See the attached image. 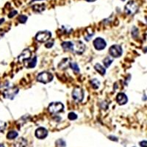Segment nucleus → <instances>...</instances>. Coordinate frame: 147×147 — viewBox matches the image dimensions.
Wrapping results in <instances>:
<instances>
[{
	"mask_svg": "<svg viewBox=\"0 0 147 147\" xmlns=\"http://www.w3.org/2000/svg\"><path fill=\"white\" fill-rule=\"evenodd\" d=\"M52 80H53V75L51 73L47 71L41 72L37 77V80L44 84L50 82Z\"/></svg>",
	"mask_w": 147,
	"mask_h": 147,
	"instance_id": "f257e3e1",
	"label": "nucleus"
},
{
	"mask_svg": "<svg viewBox=\"0 0 147 147\" xmlns=\"http://www.w3.org/2000/svg\"><path fill=\"white\" fill-rule=\"evenodd\" d=\"M63 105L61 102H52L49 106V111L52 114H57L63 110Z\"/></svg>",
	"mask_w": 147,
	"mask_h": 147,
	"instance_id": "f03ea898",
	"label": "nucleus"
},
{
	"mask_svg": "<svg viewBox=\"0 0 147 147\" xmlns=\"http://www.w3.org/2000/svg\"><path fill=\"white\" fill-rule=\"evenodd\" d=\"M138 10V5L132 0L129 1L125 6V12L128 15H133Z\"/></svg>",
	"mask_w": 147,
	"mask_h": 147,
	"instance_id": "7ed1b4c3",
	"label": "nucleus"
},
{
	"mask_svg": "<svg viewBox=\"0 0 147 147\" xmlns=\"http://www.w3.org/2000/svg\"><path fill=\"white\" fill-rule=\"evenodd\" d=\"M72 97L76 102H82L84 98V92L80 88H76L72 91Z\"/></svg>",
	"mask_w": 147,
	"mask_h": 147,
	"instance_id": "20e7f679",
	"label": "nucleus"
},
{
	"mask_svg": "<svg viewBox=\"0 0 147 147\" xmlns=\"http://www.w3.org/2000/svg\"><path fill=\"white\" fill-rule=\"evenodd\" d=\"M51 36H52V34L50 32L42 31V32H39L38 33H37L35 38L39 42H46L50 38Z\"/></svg>",
	"mask_w": 147,
	"mask_h": 147,
	"instance_id": "39448f33",
	"label": "nucleus"
},
{
	"mask_svg": "<svg viewBox=\"0 0 147 147\" xmlns=\"http://www.w3.org/2000/svg\"><path fill=\"white\" fill-rule=\"evenodd\" d=\"M109 53L113 57H119L122 55V48L119 45H113L109 49Z\"/></svg>",
	"mask_w": 147,
	"mask_h": 147,
	"instance_id": "423d86ee",
	"label": "nucleus"
},
{
	"mask_svg": "<svg viewBox=\"0 0 147 147\" xmlns=\"http://www.w3.org/2000/svg\"><path fill=\"white\" fill-rule=\"evenodd\" d=\"M85 49V45L81 41H75L73 43V48H72L71 51L74 53L80 55V54L83 53Z\"/></svg>",
	"mask_w": 147,
	"mask_h": 147,
	"instance_id": "0eeeda50",
	"label": "nucleus"
},
{
	"mask_svg": "<svg viewBox=\"0 0 147 147\" xmlns=\"http://www.w3.org/2000/svg\"><path fill=\"white\" fill-rule=\"evenodd\" d=\"M94 46L96 50H102L106 47V42L102 38H97L94 40Z\"/></svg>",
	"mask_w": 147,
	"mask_h": 147,
	"instance_id": "6e6552de",
	"label": "nucleus"
},
{
	"mask_svg": "<svg viewBox=\"0 0 147 147\" xmlns=\"http://www.w3.org/2000/svg\"><path fill=\"white\" fill-rule=\"evenodd\" d=\"M18 92V89L17 88H11L4 91V96L7 99H13L16 96Z\"/></svg>",
	"mask_w": 147,
	"mask_h": 147,
	"instance_id": "1a4fd4ad",
	"label": "nucleus"
},
{
	"mask_svg": "<svg viewBox=\"0 0 147 147\" xmlns=\"http://www.w3.org/2000/svg\"><path fill=\"white\" fill-rule=\"evenodd\" d=\"M48 136V131L44 127H39L35 131V136L38 139H44Z\"/></svg>",
	"mask_w": 147,
	"mask_h": 147,
	"instance_id": "9d476101",
	"label": "nucleus"
},
{
	"mask_svg": "<svg viewBox=\"0 0 147 147\" xmlns=\"http://www.w3.org/2000/svg\"><path fill=\"white\" fill-rule=\"evenodd\" d=\"M128 101L127 99V96L124 94V93H120L117 95L116 96V102L121 105H125L126 103Z\"/></svg>",
	"mask_w": 147,
	"mask_h": 147,
	"instance_id": "9b49d317",
	"label": "nucleus"
},
{
	"mask_svg": "<svg viewBox=\"0 0 147 147\" xmlns=\"http://www.w3.org/2000/svg\"><path fill=\"white\" fill-rule=\"evenodd\" d=\"M30 55H31V52L29 49H24L22 52V54L18 56V60L24 61V60H29L30 58Z\"/></svg>",
	"mask_w": 147,
	"mask_h": 147,
	"instance_id": "f8f14e48",
	"label": "nucleus"
},
{
	"mask_svg": "<svg viewBox=\"0 0 147 147\" xmlns=\"http://www.w3.org/2000/svg\"><path fill=\"white\" fill-rule=\"evenodd\" d=\"M13 144L15 147H26L27 145V141L24 138H20L17 139Z\"/></svg>",
	"mask_w": 147,
	"mask_h": 147,
	"instance_id": "ddd939ff",
	"label": "nucleus"
},
{
	"mask_svg": "<svg viewBox=\"0 0 147 147\" xmlns=\"http://www.w3.org/2000/svg\"><path fill=\"white\" fill-rule=\"evenodd\" d=\"M26 61V63L25 65L29 68V69H32V68H35V65L37 64V57H34L32 60H30L29 61L28 60H25Z\"/></svg>",
	"mask_w": 147,
	"mask_h": 147,
	"instance_id": "4468645a",
	"label": "nucleus"
},
{
	"mask_svg": "<svg viewBox=\"0 0 147 147\" xmlns=\"http://www.w3.org/2000/svg\"><path fill=\"white\" fill-rule=\"evenodd\" d=\"M61 46H62L63 49L65 51H71L72 48H73V42H70V41L63 42Z\"/></svg>",
	"mask_w": 147,
	"mask_h": 147,
	"instance_id": "2eb2a0df",
	"label": "nucleus"
},
{
	"mask_svg": "<svg viewBox=\"0 0 147 147\" xmlns=\"http://www.w3.org/2000/svg\"><path fill=\"white\" fill-rule=\"evenodd\" d=\"M70 62H69V59L65 58L62 60V62L59 64V68L60 69H66L70 65Z\"/></svg>",
	"mask_w": 147,
	"mask_h": 147,
	"instance_id": "dca6fc26",
	"label": "nucleus"
},
{
	"mask_svg": "<svg viewBox=\"0 0 147 147\" xmlns=\"http://www.w3.org/2000/svg\"><path fill=\"white\" fill-rule=\"evenodd\" d=\"M94 69H95V70L98 73L100 74L101 75H104V74H105V72H106L105 69V68H103V66H102V65H100L99 63L96 64L95 66H94Z\"/></svg>",
	"mask_w": 147,
	"mask_h": 147,
	"instance_id": "f3484780",
	"label": "nucleus"
},
{
	"mask_svg": "<svg viewBox=\"0 0 147 147\" xmlns=\"http://www.w3.org/2000/svg\"><path fill=\"white\" fill-rule=\"evenodd\" d=\"M18 132H16V131H10L7 134V138L10 139V140H13V139L16 138L18 137Z\"/></svg>",
	"mask_w": 147,
	"mask_h": 147,
	"instance_id": "a211bd4d",
	"label": "nucleus"
},
{
	"mask_svg": "<svg viewBox=\"0 0 147 147\" xmlns=\"http://www.w3.org/2000/svg\"><path fill=\"white\" fill-rule=\"evenodd\" d=\"M33 10L35 12H41L45 10V5H35L32 7Z\"/></svg>",
	"mask_w": 147,
	"mask_h": 147,
	"instance_id": "6ab92c4d",
	"label": "nucleus"
},
{
	"mask_svg": "<svg viewBox=\"0 0 147 147\" xmlns=\"http://www.w3.org/2000/svg\"><path fill=\"white\" fill-rule=\"evenodd\" d=\"M103 63L105 66L106 68H108V67L111 65V63H113V59L110 57H107L106 58H105Z\"/></svg>",
	"mask_w": 147,
	"mask_h": 147,
	"instance_id": "aec40b11",
	"label": "nucleus"
},
{
	"mask_svg": "<svg viewBox=\"0 0 147 147\" xmlns=\"http://www.w3.org/2000/svg\"><path fill=\"white\" fill-rule=\"evenodd\" d=\"M55 145L57 147H65L66 146V144H65V140H63V139H58V140H56Z\"/></svg>",
	"mask_w": 147,
	"mask_h": 147,
	"instance_id": "412c9836",
	"label": "nucleus"
},
{
	"mask_svg": "<svg viewBox=\"0 0 147 147\" xmlns=\"http://www.w3.org/2000/svg\"><path fill=\"white\" fill-rule=\"evenodd\" d=\"M90 83H91L92 86H93L95 89L99 88V85H100V82H99V80H97L96 79H93V80L90 81Z\"/></svg>",
	"mask_w": 147,
	"mask_h": 147,
	"instance_id": "4be33fe9",
	"label": "nucleus"
},
{
	"mask_svg": "<svg viewBox=\"0 0 147 147\" xmlns=\"http://www.w3.org/2000/svg\"><path fill=\"white\" fill-rule=\"evenodd\" d=\"M70 66H71V69L74 71H76V72L80 71V68H79L78 65H77L76 63H71Z\"/></svg>",
	"mask_w": 147,
	"mask_h": 147,
	"instance_id": "5701e85b",
	"label": "nucleus"
},
{
	"mask_svg": "<svg viewBox=\"0 0 147 147\" xmlns=\"http://www.w3.org/2000/svg\"><path fill=\"white\" fill-rule=\"evenodd\" d=\"M18 22H20V23L24 24L26 22H27V17L26 16H24V15H22V16H20L18 17Z\"/></svg>",
	"mask_w": 147,
	"mask_h": 147,
	"instance_id": "b1692460",
	"label": "nucleus"
},
{
	"mask_svg": "<svg viewBox=\"0 0 147 147\" xmlns=\"http://www.w3.org/2000/svg\"><path fill=\"white\" fill-rule=\"evenodd\" d=\"M68 119L71 121L76 120L77 119V114L74 113H70L68 115Z\"/></svg>",
	"mask_w": 147,
	"mask_h": 147,
	"instance_id": "393cba45",
	"label": "nucleus"
},
{
	"mask_svg": "<svg viewBox=\"0 0 147 147\" xmlns=\"http://www.w3.org/2000/svg\"><path fill=\"white\" fill-rule=\"evenodd\" d=\"M62 29H63V31L64 32V33H65V34H69L71 32V28H70L69 27L63 26Z\"/></svg>",
	"mask_w": 147,
	"mask_h": 147,
	"instance_id": "a878e982",
	"label": "nucleus"
},
{
	"mask_svg": "<svg viewBox=\"0 0 147 147\" xmlns=\"http://www.w3.org/2000/svg\"><path fill=\"white\" fill-rule=\"evenodd\" d=\"M16 14H17V11H16V10H13V11H11V12H10V13H9L8 17L10 18H13V17L15 16L16 15Z\"/></svg>",
	"mask_w": 147,
	"mask_h": 147,
	"instance_id": "bb28decb",
	"label": "nucleus"
},
{
	"mask_svg": "<svg viewBox=\"0 0 147 147\" xmlns=\"http://www.w3.org/2000/svg\"><path fill=\"white\" fill-rule=\"evenodd\" d=\"M139 144L141 147H147V140H142L139 143Z\"/></svg>",
	"mask_w": 147,
	"mask_h": 147,
	"instance_id": "cd10ccee",
	"label": "nucleus"
},
{
	"mask_svg": "<svg viewBox=\"0 0 147 147\" xmlns=\"http://www.w3.org/2000/svg\"><path fill=\"white\" fill-rule=\"evenodd\" d=\"M53 41H51V42H48V43H47V44H45V47H47V48H51V47L53 46Z\"/></svg>",
	"mask_w": 147,
	"mask_h": 147,
	"instance_id": "c85d7f7f",
	"label": "nucleus"
},
{
	"mask_svg": "<svg viewBox=\"0 0 147 147\" xmlns=\"http://www.w3.org/2000/svg\"><path fill=\"white\" fill-rule=\"evenodd\" d=\"M109 139L112 140H115V141H118V138L116 137H114V136H109L108 137Z\"/></svg>",
	"mask_w": 147,
	"mask_h": 147,
	"instance_id": "c756f323",
	"label": "nucleus"
},
{
	"mask_svg": "<svg viewBox=\"0 0 147 147\" xmlns=\"http://www.w3.org/2000/svg\"><path fill=\"white\" fill-rule=\"evenodd\" d=\"M85 1H87V2H94L96 0H85Z\"/></svg>",
	"mask_w": 147,
	"mask_h": 147,
	"instance_id": "7c9ffc66",
	"label": "nucleus"
},
{
	"mask_svg": "<svg viewBox=\"0 0 147 147\" xmlns=\"http://www.w3.org/2000/svg\"><path fill=\"white\" fill-rule=\"evenodd\" d=\"M4 21H5V20H4V18H3V19H1V20H0V24L2 23V22H3Z\"/></svg>",
	"mask_w": 147,
	"mask_h": 147,
	"instance_id": "2f4dec72",
	"label": "nucleus"
},
{
	"mask_svg": "<svg viewBox=\"0 0 147 147\" xmlns=\"http://www.w3.org/2000/svg\"><path fill=\"white\" fill-rule=\"evenodd\" d=\"M0 147H5V146L3 145V144H0Z\"/></svg>",
	"mask_w": 147,
	"mask_h": 147,
	"instance_id": "473e14b6",
	"label": "nucleus"
},
{
	"mask_svg": "<svg viewBox=\"0 0 147 147\" xmlns=\"http://www.w3.org/2000/svg\"><path fill=\"white\" fill-rule=\"evenodd\" d=\"M35 1H41V0H32V2H35Z\"/></svg>",
	"mask_w": 147,
	"mask_h": 147,
	"instance_id": "72a5a7b5",
	"label": "nucleus"
},
{
	"mask_svg": "<svg viewBox=\"0 0 147 147\" xmlns=\"http://www.w3.org/2000/svg\"><path fill=\"white\" fill-rule=\"evenodd\" d=\"M121 1H123V2H124V1H125V0H121Z\"/></svg>",
	"mask_w": 147,
	"mask_h": 147,
	"instance_id": "f704fd0d",
	"label": "nucleus"
}]
</instances>
